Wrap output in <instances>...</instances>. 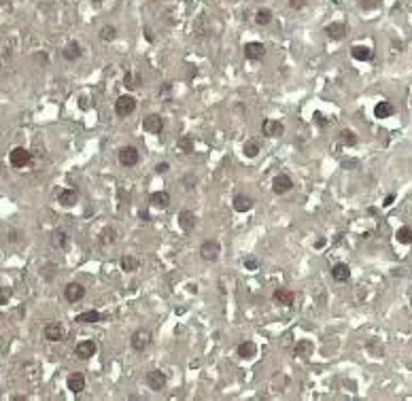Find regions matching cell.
<instances>
[{
	"instance_id": "obj_27",
	"label": "cell",
	"mask_w": 412,
	"mask_h": 401,
	"mask_svg": "<svg viewBox=\"0 0 412 401\" xmlns=\"http://www.w3.org/2000/svg\"><path fill=\"white\" fill-rule=\"evenodd\" d=\"M351 57L353 60H357V62H370L374 57V51L370 47H365V45H353L351 47Z\"/></svg>"
},
{
	"instance_id": "obj_22",
	"label": "cell",
	"mask_w": 412,
	"mask_h": 401,
	"mask_svg": "<svg viewBox=\"0 0 412 401\" xmlns=\"http://www.w3.org/2000/svg\"><path fill=\"white\" fill-rule=\"evenodd\" d=\"M253 206H255L253 197H251V195H245V193H236L234 199H232V208H234L236 212H249Z\"/></svg>"
},
{
	"instance_id": "obj_42",
	"label": "cell",
	"mask_w": 412,
	"mask_h": 401,
	"mask_svg": "<svg viewBox=\"0 0 412 401\" xmlns=\"http://www.w3.org/2000/svg\"><path fill=\"white\" fill-rule=\"evenodd\" d=\"M367 350L372 352V357H382V354H385V348H382V346H378V344H376L374 340H370V342H367Z\"/></svg>"
},
{
	"instance_id": "obj_43",
	"label": "cell",
	"mask_w": 412,
	"mask_h": 401,
	"mask_svg": "<svg viewBox=\"0 0 412 401\" xmlns=\"http://www.w3.org/2000/svg\"><path fill=\"white\" fill-rule=\"evenodd\" d=\"M11 295H13L11 286H3V289H0V306H7V302L11 299Z\"/></svg>"
},
{
	"instance_id": "obj_8",
	"label": "cell",
	"mask_w": 412,
	"mask_h": 401,
	"mask_svg": "<svg viewBox=\"0 0 412 401\" xmlns=\"http://www.w3.org/2000/svg\"><path fill=\"white\" fill-rule=\"evenodd\" d=\"M145 382H147V386L151 391H164L166 389V384H168V376L164 374L162 369H151L149 374L145 376Z\"/></svg>"
},
{
	"instance_id": "obj_41",
	"label": "cell",
	"mask_w": 412,
	"mask_h": 401,
	"mask_svg": "<svg viewBox=\"0 0 412 401\" xmlns=\"http://www.w3.org/2000/svg\"><path fill=\"white\" fill-rule=\"evenodd\" d=\"M243 263H245V268L251 270V272H255V270L259 268V259H257V257H253V255H247Z\"/></svg>"
},
{
	"instance_id": "obj_1",
	"label": "cell",
	"mask_w": 412,
	"mask_h": 401,
	"mask_svg": "<svg viewBox=\"0 0 412 401\" xmlns=\"http://www.w3.org/2000/svg\"><path fill=\"white\" fill-rule=\"evenodd\" d=\"M151 340H153V336H151L149 329H136V331L130 336V346L134 352H145L151 346Z\"/></svg>"
},
{
	"instance_id": "obj_24",
	"label": "cell",
	"mask_w": 412,
	"mask_h": 401,
	"mask_svg": "<svg viewBox=\"0 0 412 401\" xmlns=\"http://www.w3.org/2000/svg\"><path fill=\"white\" fill-rule=\"evenodd\" d=\"M149 204H151L153 208H160V210L168 208V206H170V193L164 191V189L153 191V193L149 195Z\"/></svg>"
},
{
	"instance_id": "obj_12",
	"label": "cell",
	"mask_w": 412,
	"mask_h": 401,
	"mask_svg": "<svg viewBox=\"0 0 412 401\" xmlns=\"http://www.w3.org/2000/svg\"><path fill=\"white\" fill-rule=\"evenodd\" d=\"M262 134L268 138H280L285 134V123L278 119H264L262 123Z\"/></svg>"
},
{
	"instance_id": "obj_10",
	"label": "cell",
	"mask_w": 412,
	"mask_h": 401,
	"mask_svg": "<svg viewBox=\"0 0 412 401\" xmlns=\"http://www.w3.org/2000/svg\"><path fill=\"white\" fill-rule=\"evenodd\" d=\"M85 286L81 284V282H77V280H73V282H68L66 286H64V297H66V302L68 304H77V302H81V299L85 297Z\"/></svg>"
},
{
	"instance_id": "obj_48",
	"label": "cell",
	"mask_w": 412,
	"mask_h": 401,
	"mask_svg": "<svg viewBox=\"0 0 412 401\" xmlns=\"http://www.w3.org/2000/svg\"><path fill=\"white\" fill-rule=\"evenodd\" d=\"M170 92H172V83H164V87L160 90V96H168Z\"/></svg>"
},
{
	"instance_id": "obj_3",
	"label": "cell",
	"mask_w": 412,
	"mask_h": 401,
	"mask_svg": "<svg viewBox=\"0 0 412 401\" xmlns=\"http://www.w3.org/2000/svg\"><path fill=\"white\" fill-rule=\"evenodd\" d=\"M117 160L123 168H134L138 162H140V151L134 147V145H125L119 149L117 153Z\"/></svg>"
},
{
	"instance_id": "obj_29",
	"label": "cell",
	"mask_w": 412,
	"mask_h": 401,
	"mask_svg": "<svg viewBox=\"0 0 412 401\" xmlns=\"http://www.w3.org/2000/svg\"><path fill=\"white\" fill-rule=\"evenodd\" d=\"M393 113H395V104L389 102V100H382V102H378L374 106V117L376 119H389Z\"/></svg>"
},
{
	"instance_id": "obj_9",
	"label": "cell",
	"mask_w": 412,
	"mask_h": 401,
	"mask_svg": "<svg viewBox=\"0 0 412 401\" xmlns=\"http://www.w3.org/2000/svg\"><path fill=\"white\" fill-rule=\"evenodd\" d=\"M243 53H245V57L249 62H259V60H264V55H266V47H264V42H259V40H251V42H245Z\"/></svg>"
},
{
	"instance_id": "obj_28",
	"label": "cell",
	"mask_w": 412,
	"mask_h": 401,
	"mask_svg": "<svg viewBox=\"0 0 412 401\" xmlns=\"http://www.w3.org/2000/svg\"><path fill=\"white\" fill-rule=\"evenodd\" d=\"M332 278H334L336 282H349V278H351V268H349L346 263H342V261L334 263V265H332Z\"/></svg>"
},
{
	"instance_id": "obj_15",
	"label": "cell",
	"mask_w": 412,
	"mask_h": 401,
	"mask_svg": "<svg viewBox=\"0 0 412 401\" xmlns=\"http://www.w3.org/2000/svg\"><path fill=\"white\" fill-rule=\"evenodd\" d=\"M293 189V179L289 174H276L274 181H272V191L276 195H285Z\"/></svg>"
},
{
	"instance_id": "obj_50",
	"label": "cell",
	"mask_w": 412,
	"mask_h": 401,
	"mask_svg": "<svg viewBox=\"0 0 412 401\" xmlns=\"http://www.w3.org/2000/svg\"><path fill=\"white\" fill-rule=\"evenodd\" d=\"M34 60L40 62V64H47V55L45 53H38V55H34Z\"/></svg>"
},
{
	"instance_id": "obj_11",
	"label": "cell",
	"mask_w": 412,
	"mask_h": 401,
	"mask_svg": "<svg viewBox=\"0 0 412 401\" xmlns=\"http://www.w3.org/2000/svg\"><path fill=\"white\" fill-rule=\"evenodd\" d=\"M85 386H88V378H85L83 371H73L68 378H66V389L73 393V395H79L85 391Z\"/></svg>"
},
{
	"instance_id": "obj_16",
	"label": "cell",
	"mask_w": 412,
	"mask_h": 401,
	"mask_svg": "<svg viewBox=\"0 0 412 401\" xmlns=\"http://www.w3.org/2000/svg\"><path fill=\"white\" fill-rule=\"evenodd\" d=\"M272 302L278 304V306H293L295 304V293L291 289H285V286H278L272 293Z\"/></svg>"
},
{
	"instance_id": "obj_25",
	"label": "cell",
	"mask_w": 412,
	"mask_h": 401,
	"mask_svg": "<svg viewBox=\"0 0 412 401\" xmlns=\"http://www.w3.org/2000/svg\"><path fill=\"white\" fill-rule=\"evenodd\" d=\"M117 238H119V234H117V229L115 227H104L100 234H98V244L100 247H113L117 242Z\"/></svg>"
},
{
	"instance_id": "obj_23",
	"label": "cell",
	"mask_w": 412,
	"mask_h": 401,
	"mask_svg": "<svg viewBox=\"0 0 412 401\" xmlns=\"http://www.w3.org/2000/svg\"><path fill=\"white\" fill-rule=\"evenodd\" d=\"M51 247L58 249V251H66L70 247V238L64 229H53L51 232Z\"/></svg>"
},
{
	"instance_id": "obj_17",
	"label": "cell",
	"mask_w": 412,
	"mask_h": 401,
	"mask_svg": "<svg viewBox=\"0 0 412 401\" xmlns=\"http://www.w3.org/2000/svg\"><path fill=\"white\" fill-rule=\"evenodd\" d=\"M58 202H60V206H64V208H73V206L79 202V191H77V187H64V189L58 193Z\"/></svg>"
},
{
	"instance_id": "obj_30",
	"label": "cell",
	"mask_w": 412,
	"mask_h": 401,
	"mask_svg": "<svg viewBox=\"0 0 412 401\" xmlns=\"http://www.w3.org/2000/svg\"><path fill=\"white\" fill-rule=\"evenodd\" d=\"M338 142L342 147H355L359 142V138H357V134H355L353 130H340L338 132Z\"/></svg>"
},
{
	"instance_id": "obj_52",
	"label": "cell",
	"mask_w": 412,
	"mask_h": 401,
	"mask_svg": "<svg viewBox=\"0 0 412 401\" xmlns=\"http://www.w3.org/2000/svg\"><path fill=\"white\" fill-rule=\"evenodd\" d=\"M410 306H412V299H410Z\"/></svg>"
},
{
	"instance_id": "obj_33",
	"label": "cell",
	"mask_w": 412,
	"mask_h": 401,
	"mask_svg": "<svg viewBox=\"0 0 412 401\" xmlns=\"http://www.w3.org/2000/svg\"><path fill=\"white\" fill-rule=\"evenodd\" d=\"M272 17H274V13L270 11V9H266V7H262V9L255 11V17H253V21L257 24V26H268L270 21H272Z\"/></svg>"
},
{
	"instance_id": "obj_45",
	"label": "cell",
	"mask_w": 412,
	"mask_h": 401,
	"mask_svg": "<svg viewBox=\"0 0 412 401\" xmlns=\"http://www.w3.org/2000/svg\"><path fill=\"white\" fill-rule=\"evenodd\" d=\"M168 170H170V164H168V162H160V164H155V172H158V174H166Z\"/></svg>"
},
{
	"instance_id": "obj_20",
	"label": "cell",
	"mask_w": 412,
	"mask_h": 401,
	"mask_svg": "<svg viewBox=\"0 0 412 401\" xmlns=\"http://www.w3.org/2000/svg\"><path fill=\"white\" fill-rule=\"evenodd\" d=\"M81 55H83V47H81V42H77V40H70L68 45L62 49V57L66 62H77V60H81Z\"/></svg>"
},
{
	"instance_id": "obj_35",
	"label": "cell",
	"mask_w": 412,
	"mask_h": 401,
	"mask_svg": "<svg viewBox=\"0 0 412 401\" xmlns=\"http://www.w3.org/2000/svg\"><path fill=\"white\" fill-rule=\"evenodd\" d=\"M395 238H397V242H400V244H404V247L412 244V227H410V225L400 227V229H397V234H395Z\"/></svg>"
},
{
	"instance_id": "obj_6",
	"label": "cell",
	"mask_w": 412,
	"mask_h": 401,
	"mask_svg": "<svg viewBox=\"0 0 412 401\" xmlns=\"http://www.w3.org/2000/svg\"><path fill=\"white\" fill-rule=\"evenodd\" d=\"M9 162L13 168H28L32 164V153L24 147H15L9 153Z\"/></svg>"
},
{
	"instance_id": "obj_26",
	"label": "cell",
	"mask_w": 412,
	"mask_h": 401,
	"mask_svg": "<svg viewBox=\"0 0 412 401\" xmlns=\"http://www.w3.org/2000/svg\"><path fill=\"white\" fill-rule=\"evenodd\" d=\"M315 352V344L312 340H297L295 346H293V357H300V359H306Z\"/></svg>"
},
{
	"instance_id": "obj_38",
	"label": "cell",
	"mask_w": 412,
	"mask_h": 401,
	"mask_svg": "<svg viewBox=\"0 0 412 401\" xmlns=\"http://www.w3.org/2000/svg\"><path fill=\"white\" fill-rule=\"evenodd\" d=\"M312 121H315V125L319 127V130H328V127H330V119L325 117V115H323L321 110H315V113H312Z\"/></svg>"
},
{
	"instance_id": "obj_46",
	"label": "cell",
	"mask_w": 412,
	"mask_h": 401,
	"mask_svg": "<svg viewBox=\"0 0 412 401\" xmlns=\"http://www.w3.org/2000/svg\"><path fill=\"white\" fill-rule=\"evenodd\" d=\"M19 238H21V232H17V229H11L9 232V242H13V244L19 242Z\"/></svg>"
},
{
	"instance_id": "obj_36",
	"label": "cell",
	"mask_w": 412,
	"mask_h": 401,
	"mask_svg": "<svg viewBox=\"0 0 412 401\" xmlns=\"http://www.w3.org/2000/svg\"><path fill=\"white\" fill-rule=\"evenodd\" d=\"M243 153H245V157H249V160H255L259 153H262V147H259V142H255V140H249V142H245V147H243Z\"/></svg>"
},
{
	"instance_id": "obj_13",
	"label": "cell",
	"mask_w": 412,
	"mask_h": 401,
	"mask_svg": "<svg viewBox=\"0 0 412 401\" xmlns=\"http://www.w3.org/2000/svg\"><path fill=\"white\" fill-rule=\"evenodd\" d=\"M42 336H45V340H49V342H64L66 340V331H64L62 323H47L42 327Z\"/></svg>"
},
{
	"instance_id": "obj_19",
	"label": "cell",
	"mask_w": 412,
	"mask_h": 401,
	"mask_svg": "<svg viewBox=\"0 0 412 401\" xmlns=\"http://www.w3.org/2000/svg\"><path fill=\"white\" fill-rule=\"evenodd\" d=\"M106 317L102 312H98V310H85V312H81V314H77L75 317V323H79V325H96V323H100V321H104Z\"/></svg>"
},
{
	"instance_id": "obj_5",
	"label": "cell",
	"mask_w": 412,
	"mask_h": 401,
	"mask_svg": "<svg viewBox=\"0 0 412 401\" xmlns=\"http://www.w3.org/2000/svg\"><path fill=\"white\" fill-rule=\"evenodd\" d=\"M219 255H221V244H219V240H215V238H208V240H204L202 244H200V257L204 261H217L219 259Z\"/></svg>"
},
{
	"instance_id": "obj_49",
	"label": "cell",
	"mask_w": 412,
	"mask_h": 401,
	"mask_svg": "<svg viewBox=\"0 0 412 401\" xmlns=\"http://www.w3.org/2000/svg\"><path fill=\"white\" fill-rule=\"evenodd\" d=\"M325 244H328V240H325L323 236H319V238H317V242H315V249H323Z\"/></svg>"
},
{
	"instance_id": "obj_18",
	"label": "cell",
	"mask_w": 412,
	"mask_h": 401,
	"mask_svg": "<svg viewBox=\"0 0 412 401\" xmlns=\"http://www.w3.org/2000/svg\"><path fill=\"white\" fill-rule=\"evenodd\" d=\"M143 130L149 132V134H162L164 130V119L160 117V115H147V117L143 119Z\"/></svg>"
},
{
	"instance_id": "obj_39",
	"label": "cell",
	"mask_w": 412,
	"mask_h": 401,
	"mask_svg": "<svg viewBox=\"0 0 412 401\" xmlns=\"http://www.w3.org/2000/svg\"><path fill=\"white\" fill-rule=\"evenodd\" d=\"M357 7L361 11H376L382 7V0H357Z\"/></svg>"
},
{
	"instance_id": "obj_47",
	"label": "cell",
	"mask_w": 412,
	"mask_h": 401,
	"mask_svg": "<svg viewBox=\"0 0 412 401\" xmlns=\"http://www.w3.org/2000/svg\"><path fill=\"white\" fill-rule=\"evenodd\" d=\"M393 202H395V193H389V195H387L385 199H382V206H385V208H389V206H391Z\"/></svg>"
},
{
	"instance_id": "obj_2",
	"label": "cell",
	"mask_w": 412,
	"mask_h": 401,
	"mask_svg": "<svg viewBox=\"0 0 412 401\" xmlns=\"http://www.w3.org/2000/svg\"><path fill=\"white\" fill-rule=\"evenodd\" d=\"M136 106H138V102H136V98L134 96H130V94H123V96H119L117 98V102H115V115L117 117H130V115L136 110Z\"/></svg>"
},
{
	"instance_id": "obj_37",
	"label": "cell",
	"mask_w": 412,
	"mask_h": 401,
	"mask_svg": "<svg viewBox=\"0 0 412 401\" xmlns=\"http://www.w3.org/2000/svg\"><path fill=\"white\" fill-rule=\"evenodd\" d=\"M117 38V28L115 26H102L100 28V40H104V42H111V40H115Z\"/></svg>"
},
{
	"instance_id": "obj_51",
	"label": "cell",
	"mask_w": 412,
	"mask_h": 401,
	"mask_svg": "<svg viewBox=\"0 0 412 401\" xmlns=\"http://www.w3.org/2000/svg\"><path fill=\"white\" fill-rule=\"evenodd\" d=\"M92 3H94V5H96V7H100V5H102V3H104V0H92Z\"/></svg>"
},
{
	"instance_id": "obj_31",
	"label": "cell",
	"mask_w": 412,
	"mask_h": 401,
	"mask_svg": "<svg viewBox=\"0 0 412 401\" xmlns=\"http://www.w3.org/2000/svg\"><path fill=\"white\" fill-rule=\"evenodd\" d=\"M119 268L123 272H136L140 268V259H138V257H134V255H123L121 259H119Z\"/></svg>"
},
{
	"instance_id": "obj_7",
	"label": "cell",
	"mask_w": 412,
	"mask_h": 401,
	"mask_svg": "<svg viewBox=\"0 0 412 401\" xmlns=\"http://www.w3.org/2000/svg\"><path fill=\"white\" fill-rule=\"evenodd\" d=\"M96 352H98L96 340H81L75 346V357H77V359H81V361H90Z\"/></svg>"
},
{
	"instance_id": "obj_32",
	"label": "cell",
	"mask_w": 412,
	"mask_h": 401,
	"mask_svg": "<svg viewBox=\"0 0 412 401\" xmlns=\"http://www.w3.org/2000/svg\"><path fill=\"white\" fill-rule=\"evenodd\" d=\"M123 85H125V87L127 90H138L140 87V85H143V77H140L138 73H132V70H127V73L123 75Z\"/></svg>"
},
{
	"instance_id": "obj_14",
	"label": "cell",
	"mask_w": 412,
	"mask_h": 401,
	"mask_svg": "<svg viewBox=\"0 0 412 401\" xmlns=\"http://www.w3.org/2000/svg\"><path fill=\"white\" fill-rule=\"evenodd\" d=\"M179 227L183 229L185 234H189V232H193V227H196V223H198V217H196V212L193 210H189V208H183L181 212H179Z\"/></svg>"
},
{
	"instance_id": "obj_21",
	"label": "cell",
	"mask_w": 412,
	"mask_h": 401,
	"mask_svg": "<svg viewBox=\"0 0 412 401\" xmlns=\"http://www.w3.org/2000/svg\"><path fill=\"white\" fill-rule=\"evenodd\" d=\"M236 354L240 357V359L249 361V359H253V357L257 354V344H255V342H251V340H245V342H240L238 346H236Z\"/></svg>"
},
{
	"instance_id": "obj_4",
	"label": "cell",
	"mask_w": 412,
	"mask_h": 401,
	"mask_svg": "<svg viewBox=\"0 0 412 401\" xmlns=\"http://www.w3.org/2000/svg\"><path fill=\"white\" fill-rule=\"evenodd\" d=\"M323 32H325V36H328L330 40H342V38L349 36L351 28H349L346 21H330L328 26L323 28Z\"/></svg>"
},
{
	"instance_id": "obj_34",
	"label": "cell",
	"mask_w": 412,
	"mask_h": 401,
	"mask_svg": "<svg viewBox=\"0 0 412 401\" xmlns=\"http://www.w3.org/2000/svg\"><path fill=\"white\" fill-rule=\"evenodd\" d=\"M177 149H179L181 153H185V155L193 153V149H196V142H193V136H181V138L177 140Z\"/></svg>"
},
{
	"instance_id": "obj_40",
	"label": "cell",
	"mask_w": 412,
	"mask_h": 401,
	"mask_svg": "<svg viewBox=\"0 0 412 401\" xmlns=\"http://www.w3.org/2000/svg\"><path fill=\"white\" fill-rule=\"evenodd\" d=\"M181 185H183V187H185L187 191H191V189H196V185H198V176L193 174V172H187V174L181 179Z\"/></svg>"
},
{
	"instance_id": "obj_44",
	"label": "cell",
	"mask_w": 412,
	"mask_h": 401,
	"mask_svg": "<svg viewBox=\"0 0 412 401\" xmlns=\"http://www.w3.org/2000/svg\"><path fill=\"white\" fill-rule=\"evenodd\" d=\"M289 9H293V11H302V9H306L308 7V0H289Z\"/></svg>"
}]
</instances>
